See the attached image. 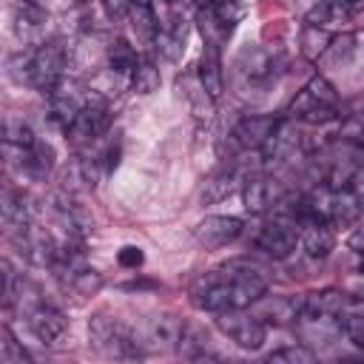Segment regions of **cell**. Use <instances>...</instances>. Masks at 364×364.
Masks as SVG:
<instances>
[{
  "instance_id": "obj_2",
  "label": "cell",
  "mask_w": 364,
  "mask_h": 364,
  "mask_svg": "<svg viewBox=\"0 0 364 364\" xmlns=\"http://www.w3.org/2000/svg\"><path fill=\"white\" fill-rule=\"evenodd\" d=\"M287 114L293 119H304L310 125H324V122H333L338 117V94L333 88V82L321 74L310 77L301 91L290 100L287 105Z\"/></svg>"
},
{
  "instance_id": "obj_28",
  "label": "cell",
  "mask_w": 364,
  "mask_h": 364,
  "mask_svg": "<svg viewBox=\"0 0 364 364\" xmlns=\"http://www.w3.org/2000/svg\"><path fill=\"white\" fill-rule=\"evenodd\" d=\"M196 26H199V31H202V40H205V46H222L230 34L219 26V20L213 17V11L208 9V6H202L199 11H196Z\"/></svg>"
},
{
  "instance_id": "obj_17",
  "label": "cell",
  "mask_w": 364,
  "mask_h": 364,
  "mask_svg": "<svg viewBox=\"0 0 364 364\" xmlns=\"http://www.w3.org/2000/svg\"><path fill=\"white\" fill-rule=\"evenodd\" d=\"M262 301V299H259ZM264 324H296V318L301 316V299L293 296H273L267 301H262V310L256 313Z\"/></svg>"
},
{
  "instance_id": "obj_18",
  "label": "cell",
  "mask_w": 364,
  "mask_h": 364,
  "mask_svg": "<svg viewBox=\"0 0 364 364\" xmlns=\"http://www.w3.org/2000/svg\"><path fill=\"white\" fill-rule=\"evenodd\" d=\"M196 80L202 82V88L216 100L225 88V77H222V60H219V48L216 46H205L202 48V60L196 68Z\"/></svg>"
},
{
  "instance_id": "obj_16",
  "label": "cell",
  "mask_w": 364,
  "mask_h": 364,
  "mask_svg": "<svg viewBox=\"0 0 364 364\" xmlns=\"http://www.w3.org/2000/svg\"><path fill=\"white\" fill-rule=\"evenodd\" d=\"M0 210H3V222H6V228H9L11 236H20V233H26L31 228V219H28V208H26L23 193H17L11 188H3Z\"/></svg>"
},
{
  "instance_id": "obj_22",
  "label": "cell",
  "mask_w": 364,
  "mask_h": 364,
  "mask_svg": "<svg viewBox=\"0 0 364 364\" xmlns=\"http://www.w3.org/2000/svg\"><path fill=\"white\" fill-rule=\"evenodd\" d=\"M136 63H139V57H136L134 46L128 40H122V37H114L111 46H108V65H111V71H117V74H134Z\"/></svg>"
},
{
  "instance_id": "obj_27",
  "label": "cell",
  "mask_w": 364,
  "mask_h": 364,
  "mask_svg": "<svg viewBox=\"0 0 364 364\" xmlns=\"http://www.w3.org/2000/svg\"><path fill=\"white\" fill-rule=\"evenodd\" d=\"M159 82H162L159 68H156L151 60H139L136 68H134V74H131V88H134L136 94L148 97V94H154V91L159 88Z\"/></svg>"
},
{
  "instance_id": "obj_5",
  "label": "cell",
  "mask_w": 364,
  "mask_h": 364,
  "mask_svg": "<svg viewBox=\"0 0 364 364\" xmlns=\"http://www.w3.org/2000/svg\"><path fill=\"white\" fill-rule=\"evenodd\" d=\"M216 327L242 350H262V344L267 341V324L259 316L245 313V307H233V310H222L216 313Z\"/></svg>"
},
{
  "instance_id": "obj_14",
  "label": "cell",
  "mask_w": 364,
  "mask_h": 364,
  "mask_svg": "<svg viewBox=\"0 0 364 364\" xmlns=\"http://www.w3.org/2000/svg\"><path fill=\"white\" fill-rule=\"evenodd\" d=\"M242 202L250 213H264L267 208H273L279 202V185L276 179L264 176V173H256V176H247L245 185H242Z\"/></svg>"
},
{
  "instance_id": "obj_8",
  "label": "cell",
  "mask_w": 364,
  "mask_h": 364,
  "mask_svg": "<svg viewBox=\"0 0 364 364\" xmlns=\"http://www.w3.org/2000/svg\"><path fill=\"white\" fill-rule=\"evenodd\" d=\"M282 119L270 114H247L230 128V142L239 151H262L270 136L279 131Z\"/></svg>"
},
{
  "instance_id": "obj_10",
  "label": "cell",
  "mask_w": 364,
  "mask_h": 364,
  "mask_svg": "<svg viewBox=\"0 0 364 364\" xmlns=\"http://www.w3.org/2000/svg\"><path fill=\"white\" fill-rule=\"evenodd\" d=\"M88 94H82L74 82H60L51 94H48V117L54 125H60L63 131H68L74 125V119L80 117L82 105H85Z\"/></svg>"
},
{
  "instance_id": "obj_3",
  "label": "cell",
  "mask_w": 364,
  "mask_h": 364,
  "mask_svg": "<svg viewBox=\"0 0 364 364\" xmlns=\"http://www.w3.org/2000/svg\"><path fill=\"white\" fill-rule=\"evenodd\" d=\"M88 338H91L94 350H100L102 355H111V358H139L142 355V341L131 333L128 324H122L119 318H114L108 313L91 316Z\"/></svg>"
},
{
  "instance_id": "obj_35",
  "label": "cell",
  "mask_w": 364,
  "mask_h": 364,
  "mask_svg": "<svg viewBox=\"0 0 364 364\" xmlns=\"http://www.w3.org/2000/svg\"><path fill=\"white\" fill-rule=\"evenodd\" d=\"M347 247H350V250H355L358 256L364 253V225H358V228L347 236Z\"/></svg>"
},
{
  "instance_id": "obj_36",
  "label": "cell",
  "mask_w": 364,
  "mask_h": 364,
  "mask_svg": "<svg viewBox=\"0 0 364 364\" xmlns=\"http://www.w3.org/2000/svg\"><path fill=\"white\" fill-rule=\"evenodd\" d=\"M20 3H28V6H43V0H20ZM46 9V6H43Z\"/></svg>"
},
{
  "instance_id": "obj_37",
  "label": "cell",
  "mask_w": 364,
  "mask_h": 364,
  "mask_svg": "<svg viewBox=\"0 0 364 364\" xmlns=\"http://www.w3.org/2000/svg\"><path fill=\"white\" fill-rule=\"evenodd\" d=\"M358 270H361V273H364V253H361V264H358Z\"/></svg>"
},
{
  "instance_id": "obj_25",
  "label": "cell",
  "mask_w": 364,
  "mask_h": 364,
  "mask_svg": "<svg viewBox=\"0 0 364 364\" xmlns=\"http://www.w3.org/2000/svg\"><path fill=\"white\" fill-rule=\"evenodd\" d=\"M23 159V168L28 171V173H34V176H46L48 171H51V165H54V151H51V145H46V142H34V148H28V151H17Z\"/></svg>"
},
{
  "instance_id": "obj_23",
  "label": "cell",
  "mask_w": 364,
  "mask_h": 364,
  "mask_svg": "<svg viewBox=\"0 0 364 364\" xmlns=\"http://www.w3.org/2000/svg\"><path fill=\"white\" fill-rule=\"evenodd\" d=\"M3 139H6V148L9 151H28L37 142L34 131L23 119H17V117H6V122H3Z\"/></svg>"
},
{
  "instance_id": "obj_33",
  "label": "cell",
  "mask_w": 364,
  "mask_h": 364,
  "mask_svg": "<svg viewBox=\"0 0 364 364\" xmlns=\"http://www.w3.org/2000/svg\"><path fill=\"white\" fill-rule=\"evenodd\" d=\"M117 262H119L122 267H128V270H136V267L145 262V253H142L136 245H125V247H119Z\"/></svg>"
},
{
  "instance_id": "obj_29",
  "label": "cell",
  "mask_w": 364,
  "mask_h": 364,
  "mask_svg": "<svg viewBox=\"0 0 364 364\" xmlns=\"http://www.w3.org/2000/svg\"><path fill=\"white\" fill-rule=\"evenodd\" d=\"M205 6L213 11V17L219 20V26L230 34L236 28V23L242 20V3L239 0H205Z\"/></svg>"
},
{
  "instance_id": "obj_31",
  "label": "cell",
  "mask_w": 364,
  "mask_h": 364,
  "mask_svg": "<svg viewBox=\"0 0 364 364\" xmlns=\"http://www.w3.org/2000/svg\"><path fill=\"white\" fill-rule=\"evenodd\" d=\"M3 341H0V361L3 364H28L31 361V355L23 350V344L14 338V333L3 324Z\"/></svg>"
},
{
  "instance_id": "obj_13",
  "label": "cell",
  "mask_w": 364,
  "mask_h": 364,
  "mask_svg": "<svg viewBox=\"0 0 364 364\" xmlns=\"http://www.w3.org/2000/svg\"><path fill=\"white\" fill-rule=\"evenodd\" d=\"M353 307V296L338 287H321L301 296V313L307 316H344Z\"/></svg>"
},
{
  "instance_id": "obj_20",
  "label": "cell",
  "mask_w": 364,
  "mask_h": 364,
  "mask_svg": "<svg viewBox=\"0 0 364 364\" xmlns=\"http://www.w3.org/2000/svg\"><path fill=\"white\" fill-rule=\"evenodd\" d=\"M128 20L134 26V31L145 40V43H154L156 31H159V20H156V11L151 6V0H134L131 3V11H128Z\"/></svg>"
},
{
  "instance_id": "obj_38",
  "label": "cell",
  "mask_w": 364,
  "mask_h": 364,
  "mask_svg": "<svg viewBox=\"0 0 364 364\" xmlns=\"http://www.w3.org/2000/svg\"><path fill=\"white\" fill-rule=\"evenodd\" d=\"M77 3H85V0H77Z\"/></svg>"
},
{
  "instance_id": "obj_24",
  "label": "cell",
  "mask_w": 364,
  "mask_h": 364,
  "mask_svg": "<svg viewBox=\"0 0 364 364\" xmlns=\"http://www.w3.org/2000/svg\"><path fill=\"white\" fill-rule=\"evenodd\" d=\"M236 182H239L236 171L233 168H222L213 176H208L205 188H202V199L205 202H219V199H225V196H230L236 191Z\"/></svg>"
},
{
  "instance_id": "obj_15",
  "label": "cell",
  "mask_w": 364,
  "mask_h": 364,
  "mask_svg": "<svg viewBox=\"0 0 364 364\" xmlns=\"http://www.w3.org/2000/svg\"><path fill=\"white\" fill-rule=\"evenodd\" d=\"M48 23V14L43 6H28V3H20L17 14H14V34L20 43L26 46H40V31L43 26Z\"/></svg>"
},
{
  "instance_id": "obj_4",
  "label": "cell",
  "mask_w": 364,
  "mask_h": 364,
  "mask_svg": "<svg viewBox=\"0 0 364 364\" xmlns=\"http://www.w3.org/2000/svg\"><path fill=\"white\" fill-rule=\"evenodd\" d=\"M65 65H68V48L60 40H46L31 51L28 82L48 97L65 80Z\"/></svg>"
},
{
  "instance_id": "obj_32",
  "label": "cell",
  "mask_w": 364,
  "mask_h": 364,
  "mask_svg": "<svg viewBox=\"0 0 364 364\" xmlns=\"http://www.w3.org/2000/svg\"><path fill=\"white\" fill-rule=\"evenodd\" d=\"M341 333L347 341H353L358 350H364V313H344L341 316Z\"/></svg>"
},
{
  "instance_id": "obj_19",
  "label": "cell",
  "mask_w": 364,
  "mask_h": 364,
  "mask_svg": "<svg viewBox=\"0 0 364 364\" xmlns=\"http://www.w3.org/2000/svg\"><path fill=\"white\" fill-rule=\"evenodd\" d=\"M182 333H185V321L176 318L173 313H159L148 324V341L154 347H176Z\"/></svg>"
},
{
  "instance_id": "obj_30",
  "label": "cell",
  "mask_w": 364,
  "mask_h": 364,
  "mask_svg": "<svg viewBox=\"0 0 364 364\" xmlns=\"http://www.w3.org/2000/svg\"><path fill=\"white\" fill-rule=\"evenodd\" d=\"M267 361L273 364H310L316 361V353L307 347V344H287V347H279L267 355Z\"/></svg>"
},
{
  "instance_id": "obj_7",
  "label": "cell",
  "mask_w": 364,
  "mask_h": 364,
  "mask_svg": "<svg viewBox=\"0 0 364 364\" xmlns=\"http://www.w3.org/2000/svg\"><path fill=\"white\" fill-rule=\"evenodd\" d=\"M108 122H111V105H108V100L102 94H97V91H88V100H85L80 117L74 119V125L65 134L71 136V142L82 145V142L97 139L108 128Z\"/></svg>"
},
{
  "instance_id": "obj_34",
  "label": "cell",
  "mask_w": 364,
  "mask_h": 364,
  "mask_svg": "<svg viewBox=\"0 0 364 364\" xmlns=\"http://www.w3.org/2000/svg\"><path fill=\"white\" fill-rule=\"evenodd\" d=\"M131 3H134V0H100V6L105 9V14H108L111 20H122V17H128Z\"/></svg>"
},
{
  "instance_id": "obj_39",
  "label": "cell",
  "mask_w": 364,
  "mask_h": 364,
  "mask_svg": "<svg viewBox=\"0 0 364 364\" xmlns=\"http://www.w3.org/2000/svg\"><path fill=\"white\" fill-rule=\"evenodd\" d=\"M168 3H176V0H168Z\"/></svg>"
},
{
  "instance_id": "obj_12",
  "label": "cell",
  "mask_w": 364,
  "mask_h": 364,
  "mask_svg": "<svg viewBox=\"0 0 364 364\" xmlns=\"http://www.w3.org/2000/svg\"><path fill=\"white\" fill-rule=\"evenodd\" d=\"M28 327L43 344H57L68 333V318L57 307H51L46 301H37V304L28 307Z\"/></svg>"
},
{
  "instance_id": "obj_26",
  "label": "cell",
  "mask_w": 364,
  "mask_h": 364,
  "mask_svg": "<svg viewBox=\"0 0 364 364\" xmlns=\"http://www.w3.org/2000/svg\"><path fill=\"white\" fill-rule=\"evenodd\" d=\"M242 71L250 77V80H264L276 71V57L264 48H253V51H245L242 54Z\"/></svg>"
},
{
  "instance_id": "obj_6",
  "label": "cell",
  "mask_w": 364,
  "mask_h": 364,
  "mask_svg": "<svg viewBox=\"0 0 364 364\" xmlns=\"http://www.w3.org/2000/svg\"><path fill=\"white\" fill-rule=\"evenodd\" d=\"M296 239H299V222L296 216H273L270 222H264L256 233V250H262L264 256L273 259H287L296 250Z\"/></svg>"
},
{
  "instance_id": "obj_1",
  "label": "cell",
  "mask_w": 364,
  "mask_h": 364,
  "mask_svg": "<svg viewBox=\"0 0 364 364\" xmlns=\"http://www.w3.org/2000/svg\"><path fill=\"white\" fill-rule=\"evenodd\" d=\"M264 293H267V276L250 259H230L191 284V301L208 313L250 307L253 301L264 299Z\"/></svg>"
},
{
  "instance_id": "obj_11",
  "label": "cell",
  "mask_w": 364,
  "mask_h": 364,
  "mask_svg": "<svg viewBox=\"0 0 364 364\" xmlns=\"http://www.w3.org/2000/svg\"><path fill=\"white\" fill-rule=\"evenodd\" d=\"M239 233H242V219L239 216H228V213H210L193 228L196 242L210 247V250L230 245L233 239H239Z\"/></svg>"
},
{
  "instance_id": "obj_21",
  "label": "cell",
  "mask_w": 364,
  "mask_h": 364,
  "mask_svg": "<svg viewBox=\"0 0 364 364\" xmlns=\"http://www.w3.org/2000/svg\"><path fill=\"white\" fill-rule=\"evenodd\" d=\"M333 40H336V34H330L327 31V26H304V31H301V37H299V43H301V54L307 57V60H318V57H324L327 51H330V46H333Z\"/></svg>"
},
{
  "instance_id": "obj_9",
  "label": "cell",
  "mask_w": 364,
  "mask_h": 364,
  "mask_svg": "<svg viewBox=\"0 0 364 364\" xmlns=\"http://www.w3.org/2000/svg\"><path fill=\"white\" fill-rule=\"evenodd\" d=\"M321 213L336 225V228H350L361 219L364 213V196L353 185L341 188H327V199L321 202Z\"/></svg>"
}]
</instances>
